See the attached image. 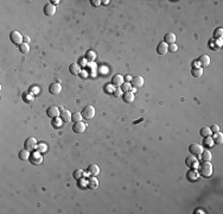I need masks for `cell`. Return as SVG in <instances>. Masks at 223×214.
I'll return each instance as SVG.
<instances>
[{
	"label": "cell",
	"mask_w": 223,
	"mask_h": 214,
	"mask_svg": "<svg viewBox=\"0 0 223 214\" xmlns=\"http://www.w3.org/2000/svg\"><path fill=\"white\" fill-rule=\"evenodd\" d=\"M167 50H169L170 52H176L178 50V47L176 43H172V44H169L167 45Z\"/></svg>",
	"instance_id": "37"
},
{
	"label": "cell",
	"mask_w": 223,
	"mask_h": 214,
	"mask_svg": "<svg viewBox=\"0 0 223 214\" xmlns=\"http://www.w3.org/2000/svg\"><path fill=\"white\" fill-rule=\"evenodd\" d=\"M200 135L204 138V137H208V136H210L211 135V131H210V127H207V126H204V127H202L201 130H200Z\"/></svg>",
	"instance_id": "30"
},
{
	"label": "cell",
	"mask_w": 223,
	"mask_h": 214,
	"mask_svg": "<svg viewBox=\"0 0 223 214\" xmlns=\"http://www.w3.org/2000/svg\"><path fill=\"white\" fill-rule=\"evenodd\" d=\"M83 117H82V113L80 112H75L72 115H71V120H74V123H78V121H82Z\"/></svg>",
	"instance_id": "31"
},
{
	"label": "cell",
	"mask_w": 223,
	"mask_h": 214,
	"mask_svg": "<svg viewBox=\"0 0 223 214\" xmlns=\"http://www.w3.org/2000/svg\"><path fill=\"white\" fill-rule=\"evenodd\" d=\"M46 149H48V146H46V144H44V143H39V144L37 145V151H39L40 154L45 152V151H46Z\"/></svg>",
	"instance_id": "35"
},
{
	"label": "cell",
	"mask_w": 223,
	"mask_h": 214,
	"mask_svg": "<svg viewBox=\"0 0 223 214\" xmlns=\"http://www.w3.org/2000/svg\"><path fill=\"white\" fill-rule=\"evenodd\" d=\"M131 84H132L134 88H140V87H143V86H144V77H141V76H135V77H133L132 81H131Z\"/></svg>",
	"instance_id": "11"
},
{
	"label": "cell",
	"mask_w": 223,
	"mask_h": 214,
	"mask_svg": "<svg viewBox=\"0 0 223 214\" xmlns=\"http://www.w3.org/2000/svg\"><path fill=\"white\" fill-rule=\"evenodd\" d=\"M30 92H31V93H32V94L35 95V93H38V92H39V88H38L37 86H33V87H31Z\"/></svg>",
	"instance_id": "40"
},
{
	"label": "cell",
	"mask_w": 223,
	"mask_h": 214,
	"mask_svg": "<svg viewBox=\"0 0 223 214\" xmlns=\"http://www.w3.org/2000/svg\"><path fill=\"white\" fill-rule=\"evenodd\" d=\"M132 76H129V75H127L126 77H124V80H126V82H129V81H132Z\"/></svg>",
	"instance_id": "44"
},
{
	"label": "cell",
	"mask_w": 223,
	"mask_h": 214,
	"mask_svg": "<svg viewBox=\"0 0 223 214\" xmlns=\"http://www.w3.org/2000/svg\"><path fill=\"white\" fill-rule=\"evenodd\" d=\"M92 5L93 6H100L101 5V1H100V0H92Z\"/></svg>",
	"instance_id": "42"
},
{
	"label": "cell",
	"mask_w": 223,
	"mask_h": 214,
	"mask_svg": "<svg viewBox=\"0 0 223 214\" xmlns=\"http://www.w3.org/2000/svg\"><path fill=\"white\" fill-rule=\"evenodd\" d=\"M167 51V44L165 43V42H161V43H159L158 44V47H157V52L159 54V55H165Z\"/></svg>",
	"instance_id": "22"
},
{
	"label": "cell",
	"mask_w": 223,
	"mask_h": 214,
	"mask_svg": "<svg viewBox=\"0 0 223 214\" xmlns=\"http://www.w3.org/2000/svg\"><path fill=\"white\" fill-rule=\"evenodd\" d=\"M29 160H30L31 164L38 165V164H40V163L43 162V156L40 155V152H39V151H32Z\"/></svg>",
	"instance_id": "7"
},
{
	"label": "cell",
	"mask_w": 223,
	"mask_h": 214,
	"mask_svg": "<svg viewBox=\"0 0 223 214\" xmlns=\"http://www.w3.org/2000/svg\"><path fill=\"white\" fill-rule=\"evenodd\" d=\"M69 72H70V74H72V75H78L80 72H81V68H80V66H78L77 63H71V64L69 66Z\"/></svg>",
	"instance_id": "24"
},
{
	"label": "cell",
	"mask_w": 223,
	"mask_h": 214,
	"mask_svg": "<svg viewBox=\"0 0 223 214\" xmlns=\"http://www.w3.org/2000/svg\"><path fill=\"white\" fill-rule=\"evenodd\" d=\"M210 131H211L212 133H217V132H219V127H218V125H216V124L211 125V127H210Z\"/></svg>",
	"instance_id": "39"
},
{
	"label": "cell",
	"mask_w": 223,
	"mask_h": 214,
	"mask_svg": "<svg viewBox=\"0 0 223 214\" xmlns=\"http://www.w3.org/2000/svg\"><path fill=\"white\" fill-rule=\"evenodd\" d=\"M212 139H214V143H216V144L221 145V144L223 143V135H222L221 132H217V133H215V135H214Z\"/></svg>",
	"instance_id": "26"
},
{
	"label": "cell",
	"mask_w": 223,
	"mask_h": 214,
	"mask_svg": "<svg viewBox=\"0 0 223 214\" xmlns=\"http://www.w3.org/2000/svg\"><path fill=\"white\" fill-rule=\"evenodd\" d=\"M198 168H200L198 172L201 176L207 178V177H210L212 175V164L210 162H203L202 164H200Z\"/></svg>",
	"instance_id": "1"
},
{
	"label": "cell",
	"mask_w": 223,
	"mask_h": 214,
	"mask_svg": "<svg viewBox=\"0 0 223 214\" xmlns=\"http://www.w3.org/2000/svg\"><path fill=\"white\" fill-rule=\"evenodd\" d=\"M122 100H124L126 104H131V102L134 101V94L132 93L131 90L125 92V93H122Z\"/></svg>",
	"instance_id": "15"
},
{
	"label": "cell",
	"mask_w": 223,
	"mask_h": 214,
	"mask_svg": "<svg viewBox=\"0 0 223 214\" xmlns=\"http://www.w3.org/2000/svg\"><path fill=\"white\" fill-rule=\"evenodd\" d=\"M62 124H63V120H62L60 117L52 118V120H51V125H52L53 127H56V129H60V127H62Z\"/></svg>",
	"instance_id": "25"
},
{
	"label": "cell",
	"mask_w": 223,
	"mask_h": 214,
	"mask_svg": "<svg viewBox=\"0 0 223 214\" xmlns=\"http://www.w3.org/2000/svg\"><path fill=\"white\" fill-rule=\"evenodd\" d=\"M203 144L204 145H207V146H209V147H211V146H214V139H212V137H210V136H208V137H204V139H203Z\"/></svg>",
	"instance_id": "33"
},
{
	"label": "cell",
	"mask_w": 223,
	"mask_h": 214,
	"mask_svg": "<svg viewBox=\"0 0 223 214\" xmlns=\"http://www.w3.org/2000/svg\"><path fill=\"white\" fill-rule=\"evenodd\" d=\"M186 177L189 181H196L198 177H200V172L197 171V169H191L187 174H186Z\"/></svg>",
	"instance_id": "16"
},
{
	"label": "cell",
	"mask_w": 223,
	"mask_h": 214,
	"mask_svg": "<svg viewBox=\"0 0 223 214\" xmlns=\"http://www.w3.org/2000/svg\"><path fill=\"white\" fill-rule=\"evenodd\" d=\"M135 92H136V88H134V87H133V88H132V93L134 94V93H135Z\"/></svg>",
	"instance_id": "48"
},
{
	"label": "cell",
	"mask_w": 223,
	"mask_h": 214,
	"mask_svg": "<svg viewBox=\"0 0 223 214\" xmlns=\"http://www.w3.org/2000/svg\"><path fill=\"white\" fill-rule=\"evenodd\" d=\"M88 187L89 188H97L99 187V181L96 180V178H94V177H92V178H89L88 180Z\"/></svg>",
	"instance_id": "28"
},
{
	"label": "cell",
	"mask_w": 223,
	"mask_h": 214,
	"mask_svg": "<svg viewBox=\"0 0 223 214\" xmlns=\"http://www.w3.org/2000/svg\"><path fill=\"white\" fill-rule=\"evenodd\" d=\"M37 140H36V138H33V137H30V138H27L26 140H25V143H24V149H26L27 151H30V152H32V151H35L36 149H37Z\"/></svg>",
	"instance_id": "2"
},
{
	"label": "cell",
	"mask_w": 223,
	"mask_h": 214,
	"mask_svg": "<svg viewBox=\"0 0 223 214\" xmlns=\"http://www.w3.org/2000/svg\"><path fill=\"white\" fill-rule=\"evenodd\" d=\"M164 42L166 44H172L176 42V35L173 32H169V34H166L164 36Z\"/></svg>",
	"instance_id": "19"
},
{
	"label": "cell",
	"mask_w": 223,
	"mask_h": 214,
	"mask_svg": "<svg viewBox=\"0 0 223 214\" xmlns=\"http://www.w3.org/2000/svg\"><path fill=\"white\" fill-rule=\"evenodd\" d=\"M10 39H11V42H12L14 45H20L21 43H24V42H23V41H24V37L20 35L19 31H12V32L10 34Z\"/></svg>",
	"instance_id": "5"
},
{
	"label": "cell",
	"mask_w": 223,
	"mask_h": 214,
	"mask_svg": "<svg viewBox=\"0 0 223 214\" xmlns=\"http://www.w3.org/2000/svg\"><path fill=\"white\" fill-rule=\"evenodd\" d=\"M60 110H58V107H56V106H51V107H49L48 110H46V115L49 117V118H56V117H60Z\"/></svg>",
	"instance_id": "9"
},
{
	"label": "cell",
	"mask_w": 223,
	"mask_h": 214,
	"mask_svg": "<svg viewBox=\"0 0 223 214\" xmlns=\"http://www.w3.org/2000/svg\"><path fill=\"white\" fill-rule=\"evenodd\" d=\"M19 50L23 54H27V52L30 51V47H29V44H27V43H21L19 45Z\"/></svg>",
	"instance_id": "34"
},
{
	"label": "cell",
	"mask_w": 223,
	"mask_h": 214,
	"mask_svg": "<svg viewBox=\"0 0 223 214\" xmlns=\"http://www.w3.org/2000/svg\"><path fill=\"white\" fill-rule=\"evenodd\" d=\"M87 57H88V58L92 61V59H94V58H95V54H94L93 51H89V52L87 54Z\"/></svg>",
	"instance_id": "41"
},
{
	"label": "cell",
	"mask_w": 223,
	"mask_h": 214,
	"mask_svg": "<svg viewBox=\"0 0 223 214\" xmlns=\"http://www.w3.org/2000/svg\"><path fill=\"white\" fill-rule=\"evenodd\" d=\"M87 172L90 176H97L100 174V168H99L97 164H90L88 167V169H87Z\"/></svg>",
	"instance_id": "12"
},
{
	"label": "cell",
	"mask_w": 223,
	"mask_h": 214,
	"mask_svg": "<svg viewBox=\"0 0 223 214\" xmlns=\"http://www.w3.org/2000/svg\"><path fill=\"white\" fill-rule=\"evenodd\" d=\"M55 12H56L55 5H52V4H46V5L44 6V13H45L46 16H53Z\"/></svg>",
	"instance_id": "20"
},
{
	"label": "cell",
	"mask_w": 223,
	"mask_h": 214,
	"mask_svg": "<svg viewBox=\"0 0 223 214\" xmlns=\"http://www.w3.org/2000/svg\"><path fill=\"white\" fill-rule=\"evenodd\" d=\"M202 158H203V162H210V160H211V152L209 150H203Z\"/></svg>",
	"instance_id": "27"
},
{
	"label": "cell",
	"mask_w": 223,
	"mask_h": 214,
	"mask_svg": "<svg viewBox=\"0 0 223 214\" xmlns=\"http://www.w3.org/2000/svg\"><path fill=\"white\" fill-rule=\"evenodd\" d=\"M82 117L85 118V119H87V120L93 119L95 117V108L93 106H90V105L86 106L85 108H83V111H82Z\"/></svg>",
	"instance_id": "3"
},
{
	"label": "cell",
	"mask_w": 223,
	"mask_h": 214,
	"mask_svg": "<svg viewBox=\"0 0 223 214\" xmlns=\"http://www.w3.org/2000/svg\"><path fill=\"white\" fill-rule=\"evenodd\" d=\"M222 36H223V29L222 27L216 29L215 31H214V34H212V37L217 38V39H222Z\"/></svg>",
	"instance_id": "29"
},
{
	"label": "cell",
	"mask_w": 223,
	"mask_h": 214,
	"mask_svg": "<svg viewBox=\"0 0 223 214\" xmlns=\"http://www.w3.org/2000/svg\"><path fill=\"white\" fill-rule=\"evenodd\" d=\"M29 42H30V37H29V36H25V37H24V43L29 44Z\"/></svg>",
	"instance_id": "45"
},
{
	"label": "cell",
	"mask_w": 223,
	"mask_h": 214,
	"mask_svg": "<svg viewBox=\"0 0 223 214\" xmlns=\"http://www.w3.org/2000/svg\"><path fill=\"white\" fill-rule=\"evenodd\" d=\"M71 113L68 111V110H63V111H61V113H60V118L64 121V123H69V121H71Z\"/></svg>",
	"instance_id": "13"
},
{
	"label": "cell",
	"mask_w": 223,
	"mask_h": 214,
	"mask_svg": "<svg viewBox=\"0 0 223 214\" xmlns=\"http://www.w3.org/2000/svg\"><path fill=\"white\" fill-rule=\"evenodd\" d=\"M62 92V86L60 82H52L49 86V93L52 95H57Z\"/></svg>",
	"instance_id": "8"
},
{
	"label": "cell",
	"mask_w": 223,
	"mask_h": 214,
	"mask_svg": "<svg viewBox=\"0 0 223 214\" xmlns=\"http://www.w3.org/2000/svg\"><path fill=\"white\" fill-rule=\"evenodd\" d=\"M35 100V95L31 93V92H25L23 93V101L26 104H31Z\"/></svg>",
	"instance_id": "18"
},
{
	"label": "cell",
	"mask_w": 223,
	"mask_h": 214,
	"mask_svg": "<svg viewBox=\"0 0 223 214\" xmlns=\"http://www.w3.org/2000/svg\"><path fill=\"white\" fill-rule=\"evenodd\" d=\"M191 75L193 76V77H201L202 75H203V68L202 67H193L192 69H191Z\"/></svg>",
	"instance_id": "21"
},
{
	"label": "cell",
	"mask_w": 223,
	"mask_h": 214,
	"mask_svg": "<svg viewBox=\"0 0 223 214\" xmlns=\"http://www.w3.org/2000/svg\"><path fill=\"white\" fill-rule=\"evenodd\" d=\"M30 151H27L26 149H23V150H20L19 151V154H18V157H19V160H21V161H26V160H29L30 158Z\"/></svg>",
	"instance_id": "23"
},
{
	"label": "cell",
	"mask_w": 223,
	"mask_h": 214,
	"mask_svg": "<svg viewBox=\"0 0 223 214\" xmlns=\"http://www.w3.org/2000/svg\"><path fill=\"white\" fill-rule=\"evenodd\" d=\"M203 146L198 143H192L190 146H189V151H190V154L193 155V156H198V155H202V152H203Z\"/></svg>",
	"instance_id": "4"
},
{
	"label": "cell",
	"mask_w": 223,
	"mask_h": 214,
	"mask_svg": "<svg viewBox=\"0 0 223 214\" xmlns=\"http://www.w3.org/2000/svg\"><path fill=\"white\" fill-rule=\"evenodd\" d=\"M103 5H108L109 4V1H108V0H103V1H101Z\"/></svg>",
	"instance_id": "46"
},
{
	"label": "cell",
	"mask_w": 223,
	"mask_h": 214,
	"mask_svg": "<svg viewBox=\"0 0 223 214\" xmlns=\"http://www.w3.org/2000/svg\"><path fill=\"white\" fill-rule=\"evenodd\" d=\"M185 164H186L189 168H191V169H197V168L200 167V162H198L197 157L193 156V155L187 156V157L185 158Z\"/></svg>",
	"instance_id": "6"
},
{
	"label": "cell",
	"mask_w": 223,
	"mask_h": 214,
	"mask_svg": "<svg viewBox=\"0 0 223 214\" xmlns=\"http://www.w3.org/2000/svg\"><path fill=\"white\" fill-rule=\"evenodd\" d=\"M121 90L124 92H128V90H131V83L129 82H124L122 84H121Z\"/></svg>",
	"instance_id": "36"
},
{
	"label": "cell",
	"mask_w": 223,
	"mask_h": 214,
	"mask_svg": "<svg viewBox=\"0 0 223 214\" xmlns=\"http://www.w3.org/2000/svg\"><path fill=\"white\" fill-rule=\"evenodd\" d=\"M52 5H58L61 1H60V0H51V1H50Z\"/></svg>",
	"instance_id": "43"
},
{
	"label": "cell",
	"mask_w": 223,
	"mask_h": 214,
	"mask_svg": "<svg viewBox=\"0 0 223 214\" xmlns=\"http://www.w3.org/2000/svg\"><path fill=\"white\" fill-rule=\"evenodd\" d=\"M124 83V77L121 75H114L112 77V84H114L115 87H121V84Z\"/></svg>",
	"instance_id": "17"
},
{
	"label": "cell",
	"mask_w": 223,
	"mask_h": 214,
	"mask_svg": "<svg viewBox=\"0 0 223 214\" xmlns=\"http://www.w3.org/2000/svg\"><path fill=\"white\" fill-rule=\"evenodd\" d=\"M198 63L202 66V68L208 67V66L210 64V57H209L208 55H202V56H200V58H198Z\"/></svg>",
	"instance_id": "14"
},
{
	"label": "cell",
	"mask_w": 223,
	"mask_h": 214,
	"mask_svg": "<svg viewBox=\"0 0 223 214\" xmlns=\"http://www.w3.org/2000/svg\"><path fill=\"white\" fill-rule=\"evenodd\" d=\"M113 95H114L115 98H121V95H122V90H121V88H114Z\"/></svg>",
	"instance_id": "38"
},
{
	"label": "cell",
	"mask_w": 223,
	"mask_h": 214,
	"mask_svg": "<svg viewBox=\"0 0 223 214\" xmlns=\"http://www.w3.org/2000/svg\"><path fill=\"white\" fill-rule=\"evenodd\" d=\"M86 124L83 123V121H78V123H75L74 126H72V131L75 133H82V132H85L86 130Z\"/></svg>",
	"instance_id": "10"
},
{
	"label": "cell",
	"mask_w": 223,
	"mask_h": 214,
	"mask_svg": "<svg viewBox=\"0 0 223 214\" xmlns=\"http://www.w3.org/2000/svg\"><path fill=\"white\" fill-rule=\"evenodd\" d=\"M196 213H201V214H204V210H202V209H198V210H196Z\"/></svg>",
	"instance_id": "47"
},
{
	"label": "cell",
	"mask_w": 223,
	"mask_h": 214,
	"mask_svg": "<svg viewBox=\"0 0 223 214\" xmlns=\"http://www.w3.org/2000/svg\"><path fill=\"white\" fill-rule=\"evenodd\" d=\"M83 176H85V171L83 170H81V169H77V170H75L74 171V178L75 180H81V178H83Z\"/></svg>",
	"instance_id": "32"
}]
</instances>
